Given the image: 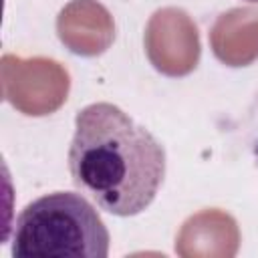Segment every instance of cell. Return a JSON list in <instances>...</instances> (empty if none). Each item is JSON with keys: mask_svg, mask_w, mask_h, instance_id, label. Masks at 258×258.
<instances>
[{"mask_svg": "<svg viewBox=\"0 0 258 258\" xmlns=\"http://www.w3.org/2000/svg\"><path fill=\"white\" fill-rule=\"evenodd\" d=\"M248 2H258V0H248Z\"/></svg>", "mask_w": 258, "mask_h": 258, "instance_id": "obj_3", "label": "cell"}, {"mask_svg": "<svg viewBox=\"0 0 258 258\" xmlns=\"http://www.w3.org/2000/svg\"><path fill=\"white\" fill-rule=\"evenodd\" d=\"M10 250L22 258H107L109 230L85 196L52 191L18 214Z\"/></svg>", "mask_w": 258, "mask_h": 258, "instance_id": "obj_2", "label": "cell"}, {"mask_svg": "<svg viewBox=\"0 0 258 258\" xmlns=\"http://www.w3.org/2000/svg\"><path fill=\"white\" fill-rule=\"evenodd\" d=\"M165 149L113 103H93L75 117L69 171L101 210L129 218L151 206L165 177Z\"/></svg>", "mask_w": 258, "mask_h": 258, "instance_id": "obj_1", "label": "cell"}]
</instances>
